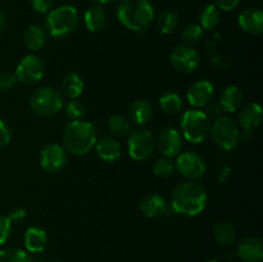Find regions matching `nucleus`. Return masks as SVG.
Segmentation results:
<instances>
[{"label": "nucleus", "instance_id": "nucleus-1", "mask_svg": "<svg viewBox=\"0 0 263 262\" xmlns=\"http://www.w3.org/2000/svg\"><path fill=\"white\" fill-rule=\"evenodd\" d=\"M207 202V192L195 181L180 182L172 190L171 207L179 215L198 216L204 211Z\"/></svg>", "mask_w": 263, "mask_h": 262}, {"label": "nucleus", "instance_id": "nucleus-2", "mask_svg": "<svg viewBox=\"0 0 263 262\" xmlns=\"http://www.w3.org/2000/svg\"><path fill=\"white\" fill-rule=\"evenodd\" d=\"M98 140L97 128L86 121H71L64 127L63 146L73 156H85L95 146Z\"/></svg>", "mask_w": 263, "mask_h": 262}, {"label": "nucleus", "instance_id": "nucleus-3", "mask_svg": "<svg viewBox=\"0 0 263 262\" xmlns=\"http://www.w3.org/2000/svg\"><path fill=\"white\" fill-rule=\"evenodd\" d=\"M117 18L126 28L135 32L146 30L154 20V8L149 0H122Z\"/></svg>", "mask_w": 263, "mask_h": 262}, {"label": "nucleus", "instance_id": "nucleus-4", "mask_svg": "<svg viewBox=\"0 0 263 262\" xmlns=\"http://www.w3.org/2000/svg\"><path fill=\"white\" fill-rule=\"evenodd\" d=\"M79 25V13L72 5H61L51 9L45 20L46 33L55 39L68 38Z\"/></svg>", "mask_w": 263, "mask_h": 262}, {"label": "nucleus", "instance_id": "nucleus-5", "mask_svg": "<svg viewBox=\"0 0 263 262\" xmlns=\"http://www.w3.org/2000/svg\"><path fill=\"white\" fill-rule=\"evenodd\" d=\"M182 136L193 144L203 143L211 134V121L203 110L193 108L185 110L180 121Z\"/></svg>", "mask_w": 263, "mask_h": 262}, {"label": "nucleus", "instance_id": "nucleus-6", "mask_svg": "<svg viewBox=\"0 0 263 262\" xmlns=\"http://www.w3.org/2000/svg\"><path fill=\"white\" fill-rule=\"evenodd\" d=\"M63 97L54 87H40L30 97V108L41 117H53L58 115L63 109Z\"/></svg>", "mask_w": 263, "mask_h": 262}, {"label": "nucleus", "instance_id": "nucleus-7", "mask_svg": "<svg viewBox=\"0 0 263 262\" xmlns=\"http://www.w3.org/2000/svg\"><path fill=\"white\" fill-rule=\"evenodd\" d=\"M211 133L216 145L223 151H231L240 141V130L238 125L228 116H221L220 118L213 121Z\"/></svg>", "mask_w": 263, "mask_h": 262}, {"label": "nucleus", "instance_id": "nucleus-8", "mask_svg": "<svg viewBox=\"0 0 263 262\" xmlns=\"http://www.w3.org/2000/svg\"><path fill=\"white\" fill-rule=\"evenodd\" d=\"M156 149V139L153 134L145 128H136L130 131L127 138L128 154L135 161H145L151 158Z\"/></svg>", "mask_w": 263, "mask_h": 262}, {"label": "nucleus", "instance_id": "nucleus-9", "mask_svg": "<svg viewBox=\"0 0 263 262\" xmlns=\"http://www.w3.org/2000/svg\"><path fill=\"white\" fill-rule=\"evenodd\" d=\"M45 73V64L40 57L28 54L23 57L15 68V79L23 85H33L40 81Z\"/></svg>", "mask_w": 263, "mask_h": 262}, {"label": "nucleus", "instance_id": "nucleus-10", "mask_svg": "<svg viewBox=\"0 0 263 262\" xmlns=\"http://www.w3.org/2000/svg\"><path fill=\"white\" fill-rule=\"evenodd\" d=\"M175 169L181 176L186 177L190 181H195L204 176L207 171V164L200 154L194 153V152H185L177 156Z\"/></svg>", "mask_w": 263, "mask_h": 262}, {"label": "nucleus", "instance_id": "nucleus-11", "mask_svg": "<svg viewBox=\"0 0 263 262\" xmlns=\"http://www.w3.org/2000/svg\"><path fill=\"white\" fill-rule=\"evenodd\" d=\"M170 62L175 69L182 73H192L199 67L200 57L189 45H179L172 50Z\"/></svg>", "mask_w": 263, "mask_h": 262}, {"label": "nucleus", "instance_id": "nucleus-12", "mask_svg": "<svg viewBox=\"0 0 263 262\" xmlns=\"http://www.w3.org/2000/svg\"><path fill=\"white\" fill-rule=\"evenodd\" d=\"M40 166L48 172H57L64 167L67 162V151L59 144H48L44 146L39 156Z\"/></svg>", "mask_w": 263, "mask_h": 262}, {"label": "nucleus", "instance_id": "nucleus-13", "mask_svg": "<svg viewBox=\"0 0 263 262\" xmlns=\"http://www.w3.org/2000/svg\"><path fill=\"white\" fill-rule=\"evenodd\" d=\"M156 148L167 158L179 156L182 149V136L176 128H163L156 138Z\"/></svg>", "mask_w": 263, "mask_h": 262}, {"label": "nucleus", "instance_id": "nucleus-14", "mask_svg": "<svg viewBox=\"0 0 263 262\" xmlns=\"http://www.w3.org/2000/svg\"><path fill=\"white\" fill-rule=\"evenodd\" d=\"M213 94H215V87H213L212 82H210L208 80H200V81L194 82L189 87L186 92V98L189 104L198 109V108L205 107L207 104H210Z\"/></svg>", "mask_w": 263, "mask_h": 262}, {"label": "nucleus", "instance_id": "nucleus-15", "mask_svg": "<svg viewBox=\"0 0 263 262\" xmlns=\"http://www.w3.org/2000/svg\"><path fill=\"white\" fill-rule=\"evenodd\" d=\"M239 27L244 32L253 36L263 33V12L258 8H248L240 13L238 18Z\"/></svg>", "mask_w": 263, "mask_h": 262}, {"label": "nucleus", "instance_id": "nucleus-16", "mask_svg": "<svg viewBox=\"0 0 263 262\" xmlns=\"http://www.w3.org/2000/svg\"><path fill=\"white\" fill-rule=\"evenodd\" d=\"M236 254L244 262H261L263 258V244L261 239L249 236L239 243Z\"/></svg>", "mask_w": 263, "mask_h": 262}, {"label": "nucleus", "instance_id": "nucleus-17", "mask_svg": "<svg viewBox=\"0 0 263 262\" xmlns=\"http://www.w3.org/2000/svg\"><path fill=\"white\" fill-rule=\"evenodd\" d=\"M168 202L158 194L145 195L140 202V211L149 218L162 217L168 212Z\"/></svg>", "mask_w": 263, "mask_h": 262}, {"label": "nucleus", "instance_id": "nucleus-18", "mask_svg": "<svg viewBox=\"0 0 263 262\" xmlns=\"http://www.w3.org/2000/svg\"><path fill=\"white\" fill-rule=\"evenodd\" d=\"M94 148L97 151L98 157L102 161L109 162V163H113L122 156L121 144L115 138H110V136H103V138L98 139Z\"/></svg>", "mask_w": 263, "mask_h": 262}, {"label": "nucleus", "instance_id": "nucleus-19", "mask_svg": "<svg viewBox=\"0 0 263 262\" xmlns=\"http://www.w3.org/2000/svg\"><path fill=\"white\" fill-rule=\"evenodd\" d=\"M262 108L258 103H251L243 107L239 113V125L246 133H251L261 125Z\"/></svg>", "mask_w": 263, "mask_h": 262}, {"label": "nucleus", "instance_id": "nucleus-20", "mask_svg": "<svg viewBox=\"0 0 263 262\" xmlns=\"http://www.w3.org/2000/svg\"><path fill=\"white\" fill-rule=\"evenodd\" d=\"M244 103V94L240 87L231 85L228 86L221 94L220 105L222 110L229 113H234L243 107Z\"/></svg>", "mask_w": 263, "mask_h": 262}, {"label": "nucleus", "instance_id": "nucleus-21", "mask_svg": "<svg viewBox=\"0 0 263 262\" xmlns=\"http://www.w3.org/2000/svg\"><path fill=\"white\" fill-rule=\"evenodd\" d=\"M48 244V235L45 230L41 228H28L25 233V247L28 252L40 253L46 248Z\"/></svg>", "mask_w": 263, "mask_h": 262}, {"label": "nucleus", "instance_id": "nucleus-22", "mask_svg": "<svg viewBox=\"0 0 263 262\" xmlns=\"http://www.w3.org/2000/svg\"><path fill=\"white\" fill-rule=\"evenodd\" d=\"M153 107L146 99H138L128 108V117L136 125H145L152 120Z\"/></svg>", "mask_w": 263, "mask_h": 262}, {"label": "nucleus", "instance_id": "nucleus-23", "mask_svg": "<svg viewBox=\"0 0 263 262\" xmlns=\"http://www.w3.org/2000/svg\"><path fill=\"white\" fill-rule=\"evenodd\" d=\"M46 40H48V33L45 28L39 25L30 26L23 35V43L32 51L41 50L45 46Z\"/></svg>", "mask_w": 263, "mask_h": 262}, {"label": "nucleus", "instance_id": "nucleus-24", "mask_svg": "<svg viewBox=\"0 0 263 262\" xmlns=\"http://www.w3.org/2000/svg\"><path fill=\"white\" fill-rule=\"evenodd\" d=\"M84 80H82V77L80 74L74 73V72L66 74L63 77V80H62V92L68 99H79V97L84 91Z\"/></svg>", "mask_w": 263, "mask_h": 262}, {"label": "nucleus", "instance_id": "nucleus-25", "mask_svg": "<svg viewBox=\"0 0 263 262\" xmlns=\"http://www.w3.org/2000/svg\"><path fill=\"white\" fill-rule=\"evenodd\" d=\"M85 26L91 32H99L107 23V14L100 5H92L85 12Z\"/></svg>", "mask_w": 263, "mask_h": 262}, {"label": "nucleus", "instance_id": "nucleus-26", "mask_svg": "<svg viewBox=\"0 0 263 262\" xmlns=\"http://www.w3.org/2000/svg\"><path fill=\"white\" fill-rule=\"evenodd\" d=\"M220 22V9L215 4H208L203 8L199 15L200 27L203 30H213Z\"/></svg>", "mask_w": 263, "mask_h": 262}, {"label": "nucleus", "instance_id": "nucleus-27", "mask_svg": "<svg viewBox=\"0 0 263 262\" xmlns=\"http://www.w3.org/2000/svg\"><path fill=\"white\" fill-rule=\"evenodd\" d=\"M215 238L222 246H233L236 240V230L231 223L218 222L215 226Z\"/></svg>", "mask_w": 263, "mask_h": 262}, {"label": "nucleus", "instance_id": "nucleus-28", "mask_svg": "<svg viewBox=\"0 0 263 262\" xmlns=\"http://www.w3.org/2000/svg\"><path fill=\"white\" fill-rule=\"evenodd\" d=\"M177 25H179V17L174 10H164L157 18V27L164 35L174 32Z\"/></svg>", "mask_w": 263, "mask_h": 262}, {"label": "nucleus", "instance_id": "nucleus-29", "mask_svg": "<svg viewBox=\"0 0 263 262\" xmlns=\"http://www.w3.org/2000/svg\"><path fill=\"white\" fill-rule=\"evenodd\" d=\"M159 105L166 113L176 115L182 108V99L176 92H167L159 98Z\"/></svg>", "mask_w": 263, "mask_h": 262}, {"label": "nucleus", "instance_id": "nucleus-30", "mask_svg": "<svg viewBox=\"0 0 263 262\" xmlns=\"http://www.w3.org/2000/svg\"><path fill=\"white\" fill-rule=\"evenodd\" d=\"M108 127H109L110 133L115 136L118 138H122L130 134V123H128L127 118L122 117V116H112V117L108 120Z\"/></svg>", "mask_w": 263, "mask_h": 262}, {"label": "nucleus", "instance_id": "nucleus-31", "mask_svg": "<svg viewBox=\"0 0 263 262\" xmlns=\"http://www.w3.org/2000/svg\"><path fill=\"white\" fill-rule=\"evenodd\" d=\"M0 262H32V258L22 249L9 247L0 251Z\"/></svg>", "mask_w": 263, "mask_h": 262}, {"label": "nucleus", "instance_id": "nucleus-32", "mask_svg": "<svg viewBox=\"0 0 263 262\" xmlns=\"http://www.w3.org/2000/svg\"><path fill=\"white\" fill-rule=\"evenodd\" d=\"M63 109L67 117L71 118L72 121L81 120L86 113V107L79 99H69L68 102L63 104Z\"/></svg>", "mask_w": 263, "mask_h": 262}, {"label": "nucleus", "instance_id": "nucleus-33", "mask_svg": "<svg viewBox=\"0 0 263 262\" xmlns=\"http://www.w3.org/2000/svg\"><path fill=\"white\" fill-rule=\"evenodd\" d=\"M203 35H204L203 28L200 27L199 25L193 23V25H187L186 27L184 28V31H182L181 33V38H182V41H184L186 45L190 46L199 43V41L202 40Z\"/></svg>", "mask_w": 263, "mask_h": 262}, {"label": "nucleus", "instance_id": "nucleus-34", "mask_svg": "<svg viewBox=\"0 0 263 262\" xmlns=\"http://www.w3.org/2000/svg\"><path fill=\"white\" fill-rule=\"evenodd\" d=\"M175 171V164L172 163L171 159L164 157V158H159L154 162L153 164V174L158 177H170Z\"/></svg>", "mask_w": 263, "mask_h": 262}, {"label": "nucleus", "instance_id": "nucleus-35", "mask_svg": "<svg viewBox=\"0 0 263 262\" xmlns=\"http://www.w3.org/2000/svg\"><path fill=\"white\" fill-rule=\"evenodd\" d=\"M12 233V222L8 216L0 215V247L7 243Z\"/></svg>", "mask_w": 263, "mask_h": 262}, {"label": "nucleus", "instance_id": "nucleus-36", "mask_svg": "<svg viewBox=\"0 0 263 262\" xmlns=\"http://www.w3.org/2000/svg\"><path fill=\"white\" fill-rule=\"evenodd\" d=\"M17 79H15V74L12 72H0V91H8L12 87H14Z\"/></svg>", "mask_w": 263, "mask_h": 262}, {"label": "nucleus", "instance_id": "nucleus-37", "mask_svg": "<svg viewBox=\"0 0 263 262\" xmlns=\"http://www.w3.org/2000/svg\"><path fill=\"white\" fill-rule=\"evenodd\" d=\"M31 7L37 13L50 12L54 5V0H30Z\"/></svg>", "mask_w": 263, "mask_h": 262}, {"label": "nucleus", "instance_id": "nucleus-38", "mask_svg": "<svg viewBox=\"0 0 263 262\" xmlns=\"http://www.w3.org/2000/svg\"><path fill=\"white\" fill-rule=\"evenodd\" d=\"M12 140V131L9 126L0 118V148L8 145Z\"/></svg>", "mask_w": 263, "mask_h": 262}, {"label": "nucleus", "instance_id": "nucleus-39", "mask_svg": "<svg viewBox=\"0 0 263 262\" xmlns=\"http://www.w3.org/2000/svg\"><path fill=\"white\" fill-rule=\"evenodd\" d=\"M204 113L210 118V121H216L217 118H220L222 116V108H221L220 104L212 103V104H207V109H205Z\"/></svg>", "mask_w": 263, "mask_h": 262}, {"label": "nucleus", "instance_id": "nucleus-40", "mask_svg": "<svg viewBox=\"0 0 263 262\" xmlns=\"http://www.w3.org/2000/svg\"><path fill=\"white\" fill-rule=\"evenodd\" d=\"M215 5L218 9H222L225 10V12H230V10L235 9V8L238 7L240 0H215Z\"/></svg>", "mask_w": 263, "mask_h": 262}, {"label": "nucleus", "instance_id": "nucleus-41", "mask_svg": "<svg viewBox=\"0 0 263 262\" xmlns=\"http://www.w3.org/2000/svg\"><path fill=\"white\" fill-rule=\"evenodd\" d=\"M26 216H27V212L23 208H15L8 215V218L10 220V222H21L22 220H25Z\"/></svg>", "mask_w": 263, "mask_h": 262}, {"label": "nucleus", "instance_id": "nucleus-42", "mask_svg": "<svg viewBox=\"0 0 263 262\" xmlns=\"http://www.w3.org/2000/svg\"><path fill=\"white\" fill-rule=\"evenodd\" d=\"M5 27H7V18H5V15L0 12V35L4 32Z\"/></svg>", "mask_w": 263, "mask_h": 262}, {"label": "nucleus", "instance_id": "nucleus-43", "mask_svg": "<svg viewBox=\"0 0 263 262\" xmlns=\"http://www.w3.org/2000/svg\"><path fill=\"white\" fill-rule=\"evenodd\" d=\"M97 2L100 3V4H109V3L116 2V0H97Z\"/></svg>", "mask_w": 263, "mask_h": 262}, {"label": "nucleus", "instance_id": "nucleus-44", "mask_svg": "<svg viewBox=\"0 0 263 262\" xmlns=\"http://www.w3.org/2000/svg\"><path fill=\"white\" fill-rule=\"evenodd\" d=\"M205 262H218L217 259H215V258H211V259H208V261H205Z\"/></svg>", "mask_w": 263, "mask_h": 262}, {"label": "nucleus", "instance_id": "nucleus-45", "mask_svg": "<svg viewBox=\"0 0 263 262\" xmlns=\"http://www.w3.org/2000/svg\"><path fill=\"white\" fill-rule=\"evenodd\" d=\"M50 262H62V261H61V259H51Z\"/></svg>", "mask_w": 263, "mask_h": 262}]
</instances>
